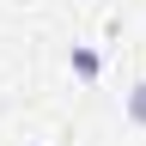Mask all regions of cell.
I'll return each instance as SVG.
<instances>
[{
    "label": "cell",
    "mask_w": 146,
    "mask_h": 146,
    "mask_svg": "<svg viewBox=\"0 0 146 146\" xmlns=\"http://www.w3.org/2000/svg\"><path fill=\"white\" fill-rule=\"evenodd\" d=\"M128 116H134V122H140V128H146V79H140V85H134V91H128Z\"/></svg>",
    "instance_id": "6da1fadb"
}]
</instances>
